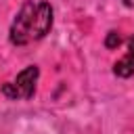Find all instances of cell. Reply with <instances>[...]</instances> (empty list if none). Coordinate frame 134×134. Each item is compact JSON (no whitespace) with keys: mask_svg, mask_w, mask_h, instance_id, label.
Listing matches in <instances>:
<instances>
[{"mask_svg":"<svg viewBox=\"0 0 134 134\" xmlns=\"http://www.w3.org/2000/svg\"><path fill=\"white\" fill-rule=\"evenodd\" d=\"M119 42H121L119 34H117V31H109V34H107V40H105V46H107V48H117Z\"/></svg>","mask_w":134,"mask_h":134,"instance_id":"4","label":"cell"},{"mask_svg":"<svg viewBox=\"0 0 134 134\" xmlns=\"http://www.w3.org/2000/svg\"><path fill=\"white\" fill-rule=\"evenodd\" d=\"M113 73L117 77H130L134 73V36L128 40V52L124 59H119L113 65Z\"/></svg>","mask_w":134,"mask_h":134,"instance_id":"3","label":"cell"},{"mask_svg":"<svg viewBox=\"0 0 134 134\" xmlns=\"http://www.w3.org/2000/svg\"><path fill=\"white\" fill-rule=\"evenodd\" d=\"M38 73H40V71H38L36 65L25 67V69L17 75L15 82L2 86V92H4L6 96H10V98H31V94H34V90H36Z\"/></svg>","mask_w":134,"mask_h":134,"instance_id":"2","label":"cell"},{"mask_svg":"<svg viewBox=\"0 0 134 134\" xmlns=\"http://www.w3.org/2000/svg\"><path fill=\"white\" fill-rule=\"evenodd\" d=\"M52 27V6L44 0H27L10 25V42L25 46L42 40Z\"/></svg>","mask_w":134,"mask_h":134,"instance_id":"1","label":"cell"},{"mask_svg":"<svg viewBox=\"0 0 134 134\" xmlns=\"http://www.w3.org/2000/svg\"><path fill=\"white\" fill-rule=\"evenodd\" d=\"M124 2H126L128 6H134V0H124Z\"/></svg>","mask_w":134,"mask_h":134,"instance_id":"5","label":"cell"}]
</instances>
